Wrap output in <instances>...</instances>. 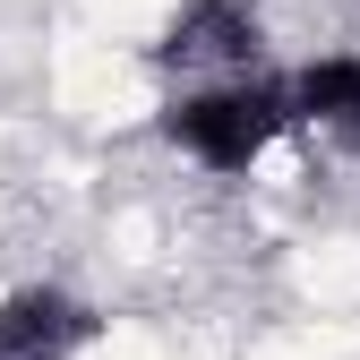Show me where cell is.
<instances>
[{
    "mask_svg": "<svg viewBox=\"0 0 360 360\" xmlns=\"http://www.w3.org/2000/svg\"><path fill=\"white\" fill-rule=\"evenodd\" d=\"M283 129H292V103L275 77H214L163 103V138L206 172H249Z\"/></svg>",
    "mask_w": 360,
    "mask_h": 360,
    "instance_id": "6da1fadb",
    "label": "cell"
},
{
    "mask_svg": "<svg viewBox=\"0 0 360 360\" xmlns=\"http://www.w3.org/2000/svg\"><path fill=\"white\" fill-rule=\"evenodd\" d=\"M95 335H103V318L86 300L52 292V283H26V292L0 300V360H69Z\"/></svg>",
    "mask_w": 360,
    "mask_h": 360,
    "instance_id": "7a4b0ae2",
    "label": "cell"
},
{
    "mask_svg": "<svg viewBox=\"0 0 360 360\" xmlns=\"http://www.w3.org/2000/svg\"><path fill=\"white\" fill-rule=\"evenodd\" d=\"M155 60H172V69L214 60V69L249 77V60H257V18H249V0H189V9L172 18V34L155 43Z\"/></svg>",
    "mask_w": 360,
    "mask_h": 360,
    "instance_id": "3957f363",
    "label": "cell"
},
{
    "mask_svg": "<svg viewBox=\"0 0 360 360\" xmlns=\"http://www.w3.org/2000/svg\"><path fill=\"white\" fill-rule=\"evenodd\" d=\"M352 146H360V120H352Z\"/></svg>",
    "mask_w": 360,
    "mask_h": 360,
    "instance_id": "277c9868",
    "label": "cell"
}]
</instances>
